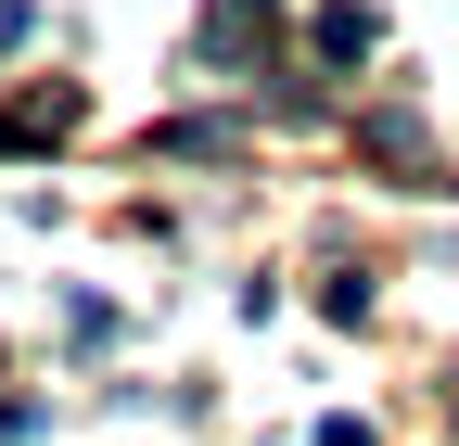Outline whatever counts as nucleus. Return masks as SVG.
<instances>
[{"label": "nucleus", "instance_id": "nucleus-1", "mask_svg": "<svg viewBox=\"0 0 459 446\" xmlns=\"http://www.w3.org/2000/svg\"><path fill=\"white\" fill-rule=\"evenodd\" d=\"M268 26H281V0H217V13H204V64H255Z\"/></svg>", "mask_w": 459, "mask_h": 446}, {"label": "nucleus", "instance_id": "nucleus-2", "mask_svg": "<svg viewBox=\"0 0 459 446\" xmlns=\"http://www.w3.org/2000/svg\"><path fill=\"white\" fill-rule=\"evenodd\" d=\"M51 128H77V90H26V102H0V153H39Z\"/></svg>", "mask_w": 459, "mask_h": 446}, {"label": "nucleus", "instance_id": "nucleus-3", "mask_svg": "<svg viewBox=\"0 0 459 446\" xmlns=\"http://www.w3.org/2000/svg\"><path fill=\"white\" fill-rule=\"evenodd\" d=\"M370 39H383V26L358 13V0H332V13H319V64H370Z\"/></svg>", "mask_w": 459, "mask_h": 446}, {"label": "nucleus", "instance_id": "nucleus-4", "mask_svg": "<svg viewBox=\"0 0 459 446\" xmlns=\"http://www.w3.org/2000/svg\"><path fill=\"white\" fill-rule=\"evenodd\" d=\"M39 433V396H0V446H26Z\"/></svg>", "mask_w": 459, "mask_h": 446}]
</instances>
